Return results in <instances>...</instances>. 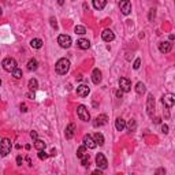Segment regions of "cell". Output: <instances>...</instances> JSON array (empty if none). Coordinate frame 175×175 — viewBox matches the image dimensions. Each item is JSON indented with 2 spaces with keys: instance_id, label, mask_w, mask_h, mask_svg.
Masks as SVG:
<instances>
[{
  "instance_id": "11",
  "label": "cell",
  "mask_w": 175,
  "mask_h": 175,
  "mask_svg": "<svg viewBox=\"0 0 175 175\" xmlns=\"http://www.w3.org/2000/svg\"><path fill=\"white\" fill-rule=\"evenodd\" d=\"M119 88L123 90V92H130V90H131V82H130V79L122 77V78L119 79Z\"/></svg>"
},
{
  "instance_id": "4",
  "label": "cell",
  "mask_w": 175,
  "mask_h": 175,
  "mask_svg": "<svg viewBox=\"0 0 175 175\" xmlns=\"http://www.w3.org/2000/svg\"><path fill=\"white\" fill-rule=\"evenodd\" d=\"M161 103H163V105L166 107V108H171V107L175 105V94H172V93H167V94H164L163 97H161Z\"/></svg>"
},
{
  "instance_id": "39",
  "label": "cell",
  "mask_w": 175,
  "mask_h": 175,
  "mask_svg": "<svg viewBox=\"0 0 175 175\" xmlns=\"http://www.w3.org/2000/svg\"><path fill=\"white\" fill-rule=\"evenodd\" d=\"M21 111L22 112H26L27 109H26V105H25V104H21Z\"/></svg>"
},
{
  "instance_id": "14",
  "label": "cell",
  "mask_w": 175,
  "mask_h": 175,
  "mask_svg": "<svg viewBox=\"0 0 175 175\" xmlns=\"http://www.w3.org/2000/svg\"><path fill=\"white\" fill-rule=\"evenodd\" d=\"M101 37H103V40L105 41V43H111V41L115 40V34L112 30L109 29H105L103 33H101Z\"/></svg>"
},
{
  "instance_id": "27",
  "label": "cell",
  "mask_w": 175,
  "mask_h": 175,
  "mask_svg": "<svg viewBox=\"0 0 175 175\" xmlns=\"http://www.w3.org/2000/svg\"><path fill=\"white\" fill-rule=\"evenodd\" d=\"M145 90H146V88H145V85L142 84V82H138V84L136 85V92L138 93V94H144Z\"/></svg>"
},
{
  "instance_id": "1",
  "label": "cell",
  "mask_w": 175,
  "mask_h": 175,
  "mask_svg": "<svg viewBox=\"0 0 175 175\" xmlns=\"http://www.w3.org/2000/svg\"><path fill=\"white\" fill-rule=\"evenodd\" d=\"M55 70H56V73L59 74V75H64V74L70 70V60L66 59V57L59 59L56 62V64H55Z\"/></svg>"
},
{
  "instance_id": "37",
  "label": "cell",
  "mask_w": 175,
  "mask_h": 175,
  "mask_svg": "<svg viewBox=\"0 0 175 175\" xmlns=\"http://www.w3.org/2000/svg\"><path fill=\"white\" fill-rule=\"evenodd\" d=\"M30 137H32L33 139H37V131H34V130H33L32 133H30Z\"/></svg>"
},
{
  "instance_id": "33",
  "label": "cell",
  "mask_w": 175,
  "mask_h": 175,
  "mask_svg": "<svg viewBox=\"0 0 175 175\" xmlns=\"http://www.w3.org/2000/svg\"><path fill=\"white\" fill-rule=\"evenodd\" d=\"M161 131H163L164 134H168V126H167V125H161Z\"/></svg>"
},
{
  "instance_id": "20",
  "label": "cell",
  "mask_w": 175,
  "mask_h": 175,
  "mask_svg": "<svg viewBox=\"0 0 175 175\" xmlns=\"http://www.w3.org/2000/svg\"><path fill=\"white\" fill-rule=\"evenodd\" d=\"M125 127H126V122L122 118H118V119L115 120V129H116L118 131H122Z\"/></svg>"
},
{
  "instance_id": "9",
  "label": "cell",
  "mask_w": 175,
  "mask_h": 175,
  "mask_svg": "<svg viewBox=\"0 0 175 175\" xmlns=\"http://www.w3.org/2000/svg\"><path fill=\"white\" fill-rule=\"evenodd\" d=\"M96 164H97V167L101 170H105L107 167H108V161H107L105 156H104L103 153H97V156H96Z\"/></svg>"
},
{
  "instance_id": "28",
  "label": "cell",
  "mask_w": 175,
  "mask_h": 175,
  "mask_svg": "<svg viewBox=\"0 0 175 175\" xmlns=\"http://www.w3.org/2000/svg\"><path fill=\"white\" fill-rule=\"evenodd\" d=\"M74 32L77 33V34H85V33H86V29H85L84 26H81V25H77L75 27H74Z\"/></svg>"
},
{
  "instance_id": "26",
  "label": "cell",
  "mask_w": 175,
  "mask_h": 175,
  "mask_svg": "<svg viewBox=\"0 0 175 175\" xmlns=\"http://www.w3.org/2000/svg\"><path fill=\"white\" fill-rule=\"evenodd\" d=\"M27 88H29V90H32V92L37 90V88H38V82H37V79H34V78L30 79L29 84H27Z\"/></svg>"
},
{
  "instance_id": "15",
  "label": "cell",
  "mask_w": 175,
  "mask_h": 175,
  "mask_svg": "<svg viewBox=\"0 0 175 175\" xmlns=\"http://www.w3.org/2000/svg\"><path fill=\"white\" fill-rule=\"evenodd\" d=\"M171 49H172V44L170 41H163V43L159 44V51L161 53H168Z\"/></svg>"
},
{
  "instance_id": "18",
  "label": "cell",
  "mask_w": 175,
  "mask_h": 175,
  "mask_svg": "<svg viewBox=\"0 0 175 175\" xmlns=\"http://www.w3.org/2000/svg\"><path fill=\"white\" fill-rule=\"evenodd\" d=\"M77 156H78L79 159H84V157H89V153H88L86 150V146H79L78 150H77Z\"/></svg>"
},
{
  "instance_id": "44",
  "label": "cell",
  "mask_w": 175,
  "mask_h": 175,
  "mask_svg": "<svg viewBox=\"0 0 175 175\" xmlns=\"http://www.w3.org/2000/svg\"><path fill=\"white\" fill-rule=\"evenodd\" d=\"M160 118H155V123H160Z\"/></svg>"
},
{
  "instance_id": "40",
  "label": "cell",
  "mask_w": 175,
  "mask_h": 175,
  "mask_svg": "<svg viewBox=\"0 0 175 175\" xmlns=\"http://www.w3.org/2000/svg\"><path fill=\"white\" fill-rule=\"evenodd\" d=\"M93 174H94V175H97V174L101 175V168H100V170H96V171H93Z\"/></svg>"
},
{
  "instance_id": "38",
  "label": "cell",
  "mask_w": 175,
  "mask_h": 175,
  "mask_svg": "<svg viewBox=\"0 0 175 175\" xmlns=\"http://www.w3.org/2000/svg\"><path fill=\"white\" fill-rule=\"evenodd\" d=\"M22 161H23V160H22V157H21V156H18V157H16V164H18V166H22Z\"/></svg>"
},
{
  "instance_id": "29",
  "label": "cell",
  "mask_w": 175,
  "mask_h": 175,
  "mask_svg": "<svg viewBox=\"0 0 175 175\" xmlns=\"http://www.w3.org/2000/svg\"><path fill=\"white\" fill-rule=\"evenodd\" d=\"M126 126H127L129 131H136V129H137V123H136V120H133V119H131Z\"/></svg>"
},
{
  "instance_id": "13",
  "label": "cell",
  "mask_w": 175,
  "mask_h": 175,
  "mask_svg": "<svg viewBox=\"0 0 175 175\" xmlns=\"http://www.w3.org/2000/svg\"><path fill=\"white\" fill-rule=\"evenodd\" d=\"M107 122H108V116H107V115H104V114H101V115H98V116L94 119V122H93V126H94V127H98V126H104V125H107Z\"/></svg>"
},
{
  "instance_id": "32",
  "label": "cell",
  "mask_w": 175,
  "mask_h": 175,
  "mask_svg": "<svg viewBox=\"0 0 175 175\" xmlns=\"http://www.w3.org/2000/svg\"><path fill=\"white\" fill-rule=\"evenodd\" d=\"M139 66H141V59H139V57H138V59H136V62H134L133 68H134V70H138V68H139Z\"/></svg>"
},
{
  "instance_id": "3",
  "label": "cell",
  "mask_w": 175,
  "mask_h": 175,
  "mask_svg": "<svg viewBox=\"0 0 175 175\" xmlns=\"http://www.w3.org/2000/svg\"><path fill=\"white\" fill-rule=\"evenodd\" d=\"M77 115H78V118L81 120H84V122H88V120L90 119V114H89V111H88V108L85 105L77 107Z\"/></svg>"
},
{
  "instance_id": "6",
  "label": "cell",
  "mask_w": 175,
  "mask_h": 175,
  "mask_svg": "<svg viewBox=\"0 0 175 175\" xmlns=\"http://www.w3.org/2000/svg\"><path fill=\"white\" fill-rule=\"evenodd\" d=\"M146 112L150 118H153V114H155V97L153 94H148L146 98Z\"/></svg>"
},
{
  "instance_id": "41",
  "label": "cell",
  "mask_w": 175,
  "mask_h": 175,
  "mask_svg": "<svg viewBox=\"0 0 175 175\" xmlns=\"http://www.w3.org/2000/svg\"><path fill=\"white\" fill-rule=\"evenodd\" d=\"M156 172H157V174H163V172H166V170L160 168V170H157V171H156Z\"/></svg>"
},
{
  "instance_id": "21",
  "label": "cell",
  "mask_w": 175,
  "mask_h": 175,
  "mask_svg": "<svg viewBox=\"0 0 175 175\" xmlns=\"http://www.w3.org/2000/svg\"><path fill=\"white\" fill-rule=\"evenodd\" d=\"M77 45H78V48H81V49H88L90 46V43L88 40H85V38H79V40L77 41Z\"/></svg>"
},
{
  "instance_id": "23",
  "label": "cell",
  "mask_w": 175,
  "mask_h": 175,
  "mask_svg": "<svg viewBox=\"0 0 175 175\" xmlns=\"http://www.w3.org/2000/svg\"><path fill=\"white\" fill-rule=\"evenodd\" d=\"M30 46L36 48V49H40L41 46H43V40H40V38H33V40L30 41Z\"/></svg>"
},
{
  "instance_id": "22",
  "label": "cell",
  "mask_w": 175,
  "mask_h": 175,
  "mask_svg": "<svg viewBox=\"0 0 175 175\" xmlns=\"http://www.w3.org/2000/svg\"><path fill=\"white\" fill-rule=\"evenodd\" d=\"M93 138H94V141L97 142V145H100V146H103L104 142H105V139H104V136L101 133H94V136H93Z\"/></svg>"
},
{
  "instance_id": "42",
  "label": "cell",
  "mask_w": 175,
  "mask_h": 175,
  "mask_svg": "<svg viewBox=\"0 0 175 175\" xmlns=\"http://www.w3.org/2000/svg\"><path fill=\"white\" fill-rule=\"evenodd\" d=\"M55 155H56V150L52 149V150H51V153H49V156H55Z\"/></svg>"
},
{
  "instance_id": "34",
  "label": "cell",
  "mask_w": 175,
  "mask_h": 175,
  "mask_svg": "<svg viewBox=\"0 0 175 175\" xmlns=\"http://www.w3.org/2000/svg\"><path fill=\"white\" fill-rule=\"evenodd\" d=\"M155 11H156V10H153V8H152V10H150V12H149V21H152V19L155 18V15H156V12H155Z\"/></svg>"
},
{
  "instance_id": "7",
  "label": "cell",
  "mask_w": 175,
  "mask_h": 175,
  "mask_svg": "<svg viewBox=\"0 0 175 175\" xmlns=\"http://www.w3.org/2000/svg\"><path fill=\"white\" fill-rule=\"evenodd\" d=\"M57 44H59L62 48H70L71 46V37L67 34H60L57 37Z\"/></svg>"
},
{
  "instance_id": "30",
  "label": "cell",
  "mask_w": 175,
  "mask_h": 175,
  "mask_svg": "<svg viewBox=\"0 0 175 175\" xmlns=\"http://www.w3.org/2000/svg\"><path fill=\"white\" fill-rule=\"evenodd\" d=\"M12 77H14L15 79H21V78H22V70H19V68L16 67L15 70L12 71Z\"/></svg>"
},
{
  "instance_id": "16",
  "label": "cell",
  "mask_w": 175,
  "mask_h": 175,
  "mask_svg": "<svg viewBox=\"0 0 175 175\" xmlns=\"http://www.w3.org/2000/svg\"><path fill=\"white\" fill-rule=\"evenodd\" d=\"M75 134V125L74 123H68L67 127H66V131H64V136L67 139H71Z\"/></svg>"
},
{
  "instance_id": "31",
  "label": "cell",
  "mask_w": 175,
  "mask_h": 175,
  "mask_svg": "<svg viewBox=\"0 0 175 175\" xmlns=\"http://www.w3.org/2000/svg\"><path fill=\"white\" fill-rule=\"evenodd\" d=\"M46 157H48V155L44 152V149L43 150H38V159H40V160H45Z\"/></svg>"
},
{
  "instance_id": "10",
  "label": "cell",
  "mask_w": 175,
  "mask_h": 175,
  "mask_svg": "<svg viewBox=\"0 0 175 175\" xmlns=\"http://www.w3.org/2000/svg\"><path fill=\"white\" fill-rule=\"evenodd\" d=\"M82 142H84V145H85V146H88L89 149H94V148L97 146V142H96L94 138H93L92 136H89V134H85Z\"/></svg>"
},
{
  "instance_id": "2",
  "label": "cell",
  "mask_w": 175,
  "mask_h": 175,
  "mask_svg": "<svg viewBox=\"0 0 175 175\" xmlns=\"http://www.w3.org/2000/svg\"><path fill=\"white\" fill-rule=\"evenodd\" d=\"M2 66L5 71L12 73V71L16 68V62H15V59H12V57H5V59L2 62Z\"/></svg>"
},
{
  "instance_id": "45",
  "label": "cell",
  "mask_w": 175,
  "mask_h": 175,
  "mask_svg": "<svg viewBox=\"0 0 175 175\" xmlns=\"http://www.w3.org/2000/svg\"><path fill=\"white\" fill-rule=\"evenodd\" d=\"M27 97H32V98H34V94H33V93H29V94H27Z\"/></svg>"
},
{
  "instance_id": "12",
  "label": "cell",
  "mask_w": 175,
  "mask_h": 175,
  "mask_svg": "<svg viewBox=\"0 0 175 175\" xmlns=\"http://www.w3.org/2000/svg\"><path fill=\"white\" fill-rule=\"evenodd\" d=\"M89 93H90V88L88 85H79V86H77V94L79 97H86Z\"/></svg>"
},
{
  "instance_id": "8",
  "label": "cell",
  "mask_w": 175,
  "mask_h": 175,
  "mask_svg": "<svg viewBox=\"0 0 175 175\" xmlns=\"http://www.w3.org/2000/svg\"><path fill=\"white\" fill-rule=\"evenodd\" d=\"M119 8H120V11H122L123 15H129V14L131 12V3H130V0H120Z\"/></svg>"
},
{
  "instance_id": "17",
  "label": "cell",
  "mask_w": 175,
  "mask_h": 175,
  "mask_svg": "<svg viewBox=\"0 0 175 175\" xmlns=\"http://www.w3.org/2000/svg\"><path fill=\"white\" fill-rule=\"evenodd\" d=\"M92 81H93V84H96V85H98L101 82V71L98 70V68H94V70H93Z\"/></svg>"
},
{
  "instance_id": "24",
  "label": "cell",
  "mask_w": 175,
  "mask_h": 175,
  "mask_svg": "<svg viewBox=\"0 0 175 175\" xmlns=\"http://www.w3.org/2000/svg\"><path fill=\"white\" fill-rule=\"evenodd\" d=\"M45 146H46V144L43 141V139H34V148L37 150H43V149H45Z\"/></svg>"
},
{
  "instance_id": "19",
  "label": "cell",
  "mask_w": 175,
  "mask_h": 175,
  "mask_svg": "<svg viewBox=\"0 0 175 175\" xmlns=\"http://www.w3.org/2000/svg\"><path fill=\"white\" fill-rule=\"evenodd\" d=\"M92 2H93V7L96 10H103L107 5V0H92Z\"/></svg>"
},
{
  "instance_id": "35",
  "label": "cell",
  "mask_w": 175,
  "mask_h": 175,
  "mask_svg": "<svg viewBox=\"0 0 175 175\" xmlns=\"http://www.w3.org/2000/svg\"><path fill=\"white\" fill-rule=\"evenodd\" d=\"M51 25H52V27L57 29V23H56V19H55V18H51Z\"/></svg>"
},
{
  "instance_id": "5",
  "label": "cell",
  "mask_w": 175,
  "mask_h": 175,
  "mask_svg": "<svg viewBox=\"0 0 175 175\" xmlns=\"http://www.w3.org/2000/svg\"><path fill=\"white\" fill-rule=\"evenodd\" d=\"M11 152V141L8 138H3L2 139V144H0V153L2 156H7L8 153Z\"/></svg>"
},
{
  "instance_id": "36",
  "label": "cell",
  "mask_w": 175,
  "mask_h": 175,
  "mask_svg": "<svg viewBox=\"0 0 175 175\" xmlns=\"http://www.w3.org/2000/svg\"><path fill=\"white\" fill-rule=\"evenodd\" d=\"M123 93H125V92H123V90H122V89H119V90H118V92H116V97H119V98H122V96H123Z\"/></svg>"
},
{
  "instance_id": "25",
  "label": "cell",
  "mask_w": 175,
  "mask_h": 175,
  "mask_svg": "<svg viewBox=\"0 0 175 175\" xmlns=\"http://www.w3.org/2000/svg\"><path fill=\"white\" fill-rule=\"evenodd\" d=\"M37 67H38V63L36 59H30L29 62H27V70L34 71V70H37Z\"/></svg>"
},
{
  "instance_id": "43",
  "label": "cell",
  "mask_w": 175,
  "mask_h": 175,
  "mask_svg": "<svg viewBox=\"0 0 175 175\" xmlns=\"http://www.w3.org/2000/svg\"><path fill=\"white\" fill-rule=\"evenodd\" d=\"M63 3H64V0H57V4L59 5H63Z\"/></svg>"
}]
</instances>
